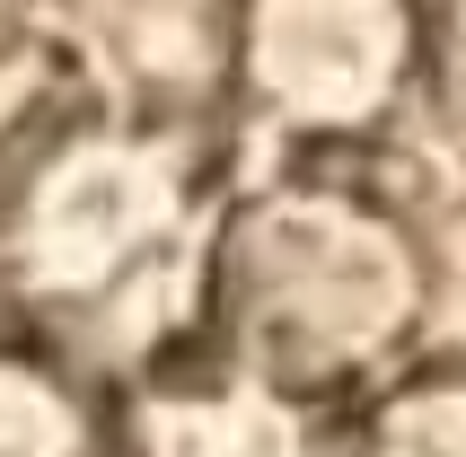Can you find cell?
<instances>
[{"instance_id": "obj_1", "label": "cell", "mask_w": 466, "mask_h": 457, "mask_svg": "<svg viewBox=\"0 0 466 457\" xmlns=\"http://www.w3.org/2000/svg\"><path fill=\"white\" fill-rule=\"evenodd\" d=\"M431 264L352 185H264L203 247V334L273 405H361L414 352Z\"/></svg>"}, {"instance_id": "obj_2", "label": "cell", "mask_w": 466, "mask_h": 457, "mask_svg": "<svg viewBox=\"0 0 466 457\" xmlns=\"http://www.w3.org/2000/svg\"><path fill=\"white\" fill-rule=\"evenodd\" d=\"M185 194L194 185H185V158L167 141L79 124L18 185V203L0 211L26 300L53 308V317H88V308L124 300L158 255H177Z\"/></svg>"}, {"instance_id": "obj_3", "label": "cell", "mask_w": 466, "mask_h": 457, "mask_svg": "<svg viewBox=\"0 0 466 457\" xmlns=\"http://www.w3.org/2000/svg\"><path fill=\"white\" fill-rule=\"evenodd\" d=\"M422 53L414 0H247L238 71L290 132H370L405 97Z\"/></svg>"}, {"instance_id": "obj_4", "label": "cell", "mask_w": 466, "mask_h": 457, "mask_svg": "<svg viewBox=\"0 0 466 457\" xmlns=\"http://www.w3.org/2000/svg\"><path fill=\"white\" fill-rule=\"evenodd\" d=\"M79 124H97V97L62 45L0 26V211L18 203V185L45 168Z\"/></svg>"}, {"instance_id": "obj_5", "label": "cell", "mask_w": 466, "mask_h": 457, "mask_svg": "<svg viewBox=\"0 0 466 457\" xmlns=\"http://www.w3.org/2000/svg\"><path fill=\"white\" fill-rule=\"evenodd\" d=\"M370 449H466V370H414L361 396Z\"/></svg>"}, {"instance_id": "obj_6", "label": "cell", "mask_w": 466, "mask_h": 457, "mask_svg": "<svg viewBox=\"0 0 466 457\" xmlns=\"http://www.w3.org/2000/svg\"><path fill=\"white\" fill-rule=\"evenodd\" d=\"M88 413L53 361L0 343V449H88Z\"/></svg>"}]
</instances>
